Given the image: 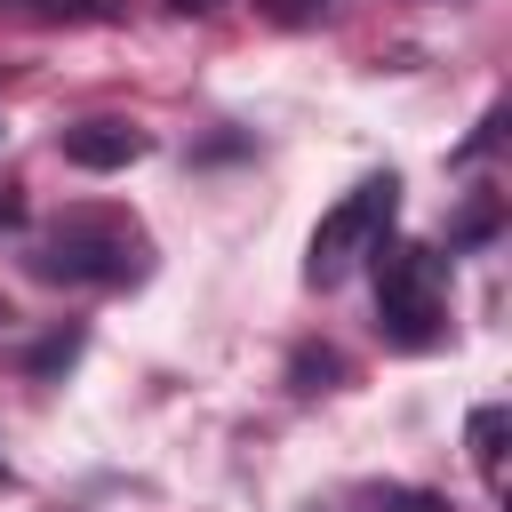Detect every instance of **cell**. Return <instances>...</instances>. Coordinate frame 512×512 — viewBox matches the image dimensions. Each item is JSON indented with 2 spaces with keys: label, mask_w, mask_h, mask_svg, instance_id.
<instances>
[{
  "label": "cell",
  "mask_w": 512,
  "mask_h": 512,
  "mask_svg": "<svg viewBox=\"0 0 512 512\" xmlns=\"http://www.w3.org/2000/svg\"><path fill=\"white\" fill-rule=\"evenodd\" d=\"M24 272L48 280V288H128V280L152 272V240L128 208H64L32 240Z\"/></svg>",
  "instance_id": "obj_1"
},
{
  "label": "cell",
  "mask_w": 512,
  "mask_h": 512,
  "mask_svg": "<svg viewBox=\"0 0 512 512\" xmlns=\"http://www.w3.org/2000/svg\"><path fill=\"white\" fill-rule=\"evenodd\" d=\"M264 16H280V24H312V16H328L336 0H256Z\"/></svg>",
  "instance_id": "obj_9"
},
{
  "label": "cell",
  "mask_w": 512,
  "mask_h": 512,
  "mask_svg": "<svg viewBox=\"0 0 512 512\" xmlns=\"http://www.w3.org/2000/svg\"><path fill=\"white\" fill-rule=\"evenodd\" d=\"M488 232H496V200H480V208L456 224V240H488Z\"/></svg>",
  "instance_id": "obj_11"
},
{
  "label": "cell",
  "mask_w": 512,
  "mask_h": 512,
  "mask_svg": "<svg viewBox=\"0 0 512 512\" xmlns=\"http://www.w3.org/2000/svg\"><path fill=\"white\" fill-rule=\"evenodd\" d=\"M496 128H504V104H488V112H480V128H472V136L456 144V168H464V160H480V152L496 144Z\"/></svg>",
  "instance_id": "obj_8"
},
{
  "label": "cell",
  "mask_w": 512,
  "mask_h": 512,
  "mask_svg": "<svg viewBox=\"0 0 512 512\" xmlns=\"http://www.w3.org/2000/svg\"><path fill=\"white\" fill-rule=\"evenodd\" d=\"M168 8H184V16H208V8H216V0H168Z\"/></svg>",
  "instance_id": "obj_13"
},
{
  "label": "cell",
  "mask_w": 512,
  "mask_h": 512,
  "mask_svg": "<svg viewBox=\"0 0 512 512\" xmlns=\"http://www.w3.org/2000/svg\"><path fill=\"white\" fill-rule=\"evenodd\" d=\"M72 360H80V328H56L48 344H32V352H24V368H32V376H56V368H72Z\"/></svg>",
  "instance_id": "obj_6"
},
{
  "label": "cell",
  "mask_w": 512,
  "mask_h": 512,
  "mask_svg": "<svg viewBox=\"0 0 512 512\" xmlns=\"http://www.w3.org/2000/svg\"><path fill=\"white\" fill-rule=\"evenodd\" d=\"M376 512H448V504H440V496H424V488H392Z\"/></svg>",
  "instance_id": "obj_10"
},
{
  "label": "cell",
  "mask_w": 512,
  "mask_h": 512,
  "mask_svg": "<svg viewBox=\"0 0 512 512\" xmlns=\"http://www.w3.org/2000/svg\"><path fill=\"white\" fill-rule=\"evenodd\" d=\"M376 328L392 352H432L448 336V272L424 240H376Z\"/></svg>",
  "instance_id": "obj_2"
},
{
  "label": "cell",
  "mask_w": 512,
  "mask_h": 512,
  "mask_svg": "<svg viewBox=\"0 0 512 512\" xmlns=\"http://www.w3.org/2000/svg\"><path fill=\"white\" fill-rule=\"evenodd\" d=\"M32 8H72V0H32Z\"/></svg>",
  "instance_id": "obj_14"
},
{
  "label": "cell",
  "mask_w": 512,
  "mask_h": 512,
  "mask_svg": "<svg viewBox=\"0 0 512 512\" xmlns=\"http://www.w3.org/2000/svg\"><path fill=\"white\" fill-rule=\"evenodd\" d=\"M336 376H344V360H336V352H328V344H320V352H312V344H304V352H296V392H304V400H312V392H328V384H336Z\"/></svg>",
  "instance_id": "obj_7"
},
{
  "label": "cell",
  "mask_w": 512,
  "mask_h": 512,
  "mask_svg": "<svg viewBox=\"0 0 512 512\" xmlns=\"http://www.w3.org/2000/svg\"><path fill=\"white\" fill-rule=\"evenodd\" d=\"M16 216H24V192H16V184H0V224H16Z\"/></svg>",
  "instance_id": "obj_12"
},
{
  "label": "cell",
  "mask_w": 512,
  "mask_h": 512,
  "mask_svg": "<svg viewBox=\"0 0 512 512\" xmlns=\"http://www.w3.org/2000/svg\"><path fill=\"white\" fill-rule=\"evenodd\" d=\"M0 480H8V472H0Z\"/></svg>",
  "instance_id": "obj_15"
},
{
  "label": "cell",
  "mask_w": 512,
  "mask_h": 512,
  "mask_svg": "<svg viewBox=\"0 0 512 512\" xmlns=\"http://www.w3.org/2000/svg\"><path fill=\"white\" fill-rule=\"evenodd\" d=\"M56 152H64L72 168L112 176V168L144 160V152H152V136H144V128H128V120H80V128H64V136H56Z\"/></svg>",
  "instance_id": "obj_4"
},
{
  "label": "cell",
  "mask_w": 512,
  "mask_h": 512,
  "mask_svg": "<svg viewBox=\"0 0 512 512\" xmlns=\"http://www.w3.org/2000/svg\"><path fill=\"white\" fill-rule=\"evenodd\" d=\"M504 432H512V416L504 408H472V424H464V448H472V472L496 488L504 480Z\"/></svg>",
  "instance_id": "obj_5"
},
{
  "label": "cell",
  "mask_w": 512,
  "mask_h": 512,
  "mask_svg": "<svg viewBox=\"0 0 512 512\" xmlns=\"http://www.w3.org/2000/svg\"><path fill=\"white\" fill-rule=\"evenodd\" d=\"M392 208H400V176H360L320 224H312V248H304V280L312 288H336L344 272H360L376 256V240L392 232Z\"/></svg>",
  "instance_id": "obj_3"
}]
</instances>
